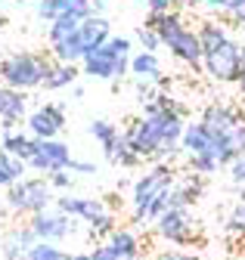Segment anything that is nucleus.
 Here are the masks:
<instances>
[{
  "mask_svg": "<svg viewBox=\"0 0 245 260\" xmlns=\"http://www.w3.org/2000/svg\"><path fill=\"white\" fill-rule=\"evenodd\" d=\"M90 137H94L103 149L106 146H112L118 137H121V130H118V124H112V121H106V118H97V121H90Z\"/></svg>",
  "mask_w": 245,
  "mask_h": 260,
  "instance_id": "nucleus-26",
  "label": "nucleus"
},
{
  "mask_svg": "<svg viewBox=\"0 0 245 260\" xmlns=\"http://www.w3.org/2000/svg\"><path fill=\"white\" fill-rule=\"evenodd\" d=\"M152 260H199V257L190 254V251H162V254H156Z\"/></svg>",
  "mask_w": 245,
  "mask_h": 260,
  "instance_id": "nucleus-35",
  "label": "nucleus"
},
{
  "mask_svg": "<svg viewBox=\"0 0 245 260\" xmlns=\"http://www.w3.org/2000/svg\"><path fill=\"white\" fill-rule=\"evenodd\" d=\"M183 127H187V106L177 103L165 90H159L143 106V115L131 118L121 134L128 137L131 149L143 161H174L177 155H183L180 149Z\"/></svg>",
  "mask_w": 245,
  "mask_h": 260,
  "instance_id": "nucleus-1",
  "label": "nucleus"
},
{
  "mask_svg": "<svg viewBox=\"0 0 245 260\" xmlns=\"http://www.w3.org/2000/svg\"><path fill=\"white\" fill-rule=\"evenodd\" d=\"M143 25H149V28L162 38V47H168V53H171L177 62L190 65L193 72L202 69V41H199V31L183 22L180 10L149 13V19H146Z\"/></svg>",
  "mask_w": 245,
  "mask_h": 260,
  "instance_id": "nucleus-5",
  "label": "nucleus"
},
{
  "mask_svg": "<svg viewBox=\"0 0 245 260\" xmlns=\"http://www.w3.org/2000/svg\"><path fill=\"white\" fill-rule=\"evenodd\" d=\"M196 31L202 41V75H208L214 84H236L242 75L245 44L230 31V22L205 19Z\"/></svg>",
  "mask_w": 245,
  "mask_h": 260,
  "instance_id": "nucleus-2",
  "label": "nucleus"
},
{
  "mask_svg": "<svg viewBox=\"0 0 245 260\" xmlns=\"http://www.w3.org/2000/svg\"><path fill=\"white\" fill-rule=\"evenodd\" d=\"M90 260H115V257H112V251L106 248V242H97V248L90 251Z\"/></svg>",
  "mask_w": 245,
  "mask_h": 260,
  "instance_id": "nucleus-37",
  "label": "nucleus"
},
{
  "mask_svg": "<svg viewBox=\"0 0 245 260\" xmlns=\"http://www.w3.org/2000/svg\"><path fill=\"white\" fill-rule=\"evenodd\" d=\"M28 118V93L0 84V130H13Z\"/></svg>",
  "mask_w": 245,
  "mask_h": 260,
  "instance_id": "nucleus-15",
  "label": "nucleus"
},
{
  "mask_svg": "<svg viewBox=\"0 0 245 260\" xmlns=\"http://www.w3.org/2000/svg\"><path fill=\"white\" fill-rule=\"evenodd\" d=\"M137 44H140V50H149V53H156V50H162V38L152 31L149 25H137Z\"/></svg>",
  "mask_w": 245,
  "mask_h": 260,
  "instance_id": "nucleus-31",
  "label": "nucleus"
},
{
  "mask_svg": "<svg viewBox=\"0 0 245 260\" xmlns=\"http://www.w3.org/2000/svg\"><path fill=\"white\" fill-rule=\"evenodd\" d=\"M25 130L35 140H59V134L66 130V109L56 103H44L32 109L25 118Z\"/></svg>",
  "mask_w": 245,
  "mask_h": 260,
  "instance_id": "nucleus-14",
  "label": "nucleus"
},
{
  "mask_svg": "<svg viewBox=\"0 0 245 260\" xmlns=\"http://www.w3.org/2000/svg\"><path fill=\"white\" fill-rule=\"evenodd\" d=\"M25 260H69V254L59 245H53V242H35L32 248H28Z\"/></svg>",
  "mask_w": 245,
  "mask_h": 260,
  "instance_id": "nucleus-27",
  "label": "nucleus"
},
{
  "mask_svg": "<svg viewBox=\"0 0 245 260\" xmlns=\"http://www.w3.org/2000/svg\"><path fill=\"white\" fill-rule=\"evenodd\" d=\"M81 78V65L75 62H59L53 59L50 62V69H47V78H44V90H72Z\"/></svg>",
  "mask_w": 245,
  "mask_h": 260,
  "instance_id": "nucleus-22",
  "label": "nucleus"
},
{
  "mask_svg": "<svg viewBox=\"0 0 245 260\" xmlns=\"http://www.w3.org/2000/svg\"><path fill=\"white\" fill-rule=\"evenodd\" d=\"M180 149H183V158H211V161H218V165L224 168L221 146H218L214 134H211L202 121H187L183 137H180Z\"/></svg>",
  "mask_w": 245,
  "mask_h": 260,
  "instance_id": "nucleus-13",
  "label": "nucleus"
},
{
  "mask_svg": "<svg viewBox=\"0 0 245 260\" xmlns=\"http://www.w3.org/2000/svg\"><path fill=\"white\" fill-rule=\"evenodd\" d=\"M227 233L236 239H245V199L239 205H233V211L227 217Z\"/></svg>",
  "mask_w": 245,
  "mask_h": 260,
  "instance_id": "nucleus-30",
  "label": "nucleus"
},
{
  "mask_svg": "<svg viewBox=\"0 0 245 260\" xmlns=\"http://www.w3.org/2000/svg\"><path fill=\"white\" fill-rule=\"evenodd\" d=\"M56 208L66 211V214H72L81 223H90L94 217H100V214L109 211L103 199H94V195H69V192L63 195V199H56Z\"/></svg>",
  "mask_w": 245,
  "mask_h": 260,
  "instance_id": "nucleus-18",
  "label": "nucleus"
},
{
  "mask_svg": "<svg viewBox=\"0 0 245 260\" xmlns=\"http://www.w3.org/2000/svg\"><path fill=\"white\" fill-rule=\"evenodd\" d=\"M109 38H112V22L106 16H87V19H81V25H78V31H75L72 38H66L63 44L50 47L47 53L53 59H59V62H75V65H81V59L87 53H94Z\"/></svg>",
  "mask_w": 245,
  "mask_h": 260,
  "instance_id": "nucleus-8",
  "label": "nucleus"
},
{
  "mask_svg": "<svg viewBox=\"0 0 245 260\" xmlns=\"http://www.w3.org/2000/svg\"><path fill=\"white\" fill-rule=\"evenodd\" d=\"M19 4H38V0H19Z\"/></svg>",
  "mask_w": 245,
  "mask_h": 260,
  "instance_id": "nucleus-44",
  "label": "nucleus"
},
{
  "mask_svg": "<svg viewBox=\"0 0 245 260\" xmlns=\"http://www.w3.org/2000/svg\"><path fill=\"white\" fill-rule=\"evenodd\" d=\"M69 171H72V174H84V177H87V174H97V165H94V161H81V158H75Z\"/></svg>",
  "mask_w": 245,
  "mask_h": 260,
  "instance_id": "nucleus-36",
  "label": "nucleus"
},
{
  "mask_svg": "<svg viewBox=\"0 0 245 260\" xmlns=\"http://www.w3.org/2000/svg\"><path fill=\"white\" fill-rule=\"evenodd\" d=\"M140 4H143V0H140Z\"/></svg>",
  "mask_w": 245,
  "mask_h": 260,
  "instance_id": "nucleus-45",
  "label": "nucleus"
},
{
  "mask_svg": "<svg viewBox=\"0 0 245 260\" xmlns=\"http://www.w3.org/2000/svg\"><path fill=\"white\" fill-rule=\"evenodd\" d=\"M106 248L112 251L115 260H140L143 254V242L134 230H125V226H115V230L109 233V239H103Z\"/></svg>",
  "mask_w": 245,
  "mask_h": 260,
  "instance_id": "nucleus-20",
  "label": "nucleus"
},
{
  "mask_svg": "<svg viewBox=\"0 0 245 260\" xmlns=\"http://www.w3.org/2000/svg\"><path fill=\"white\" fill-rule=\"evenodd\" d=\"M38 242V236L32 233V226L22 223V226H13V230L0 239V254H4V260H25L28 248H32Z\"/></svg>",
  "mask_w": 245,
  "mask_h": 260,
  "instance_id": "nucleus-21",
  "label": "nucleus"
},
{
  "mask_svg": "<svg viewBox=\"0 0 245 260\" xmlns=\"http://www.w3.org/2000/svg\"><path fill=\"white\" fill-rule=\"evenodd\" d=\"M38 19L53 22L59 16H72V19H87L94 16V0H38L35 4Z\"/></svg>",
  "mask_w": 245,
  "mask_h": 260,
  "instance_id": "nucleus-17",
  "label": "nucleus"
},
{
  "mask_svg": "<svg viewBox=\"0 0 245 260\" xmlns=\"http://www.w3.org/2000/svg\"><path fill=\"white\" fill-rule=\"evenodd\" d=\"M227 180H230V186L245 199V155H239V158H233L230 165H227Z\"/></svg>",
  "mask_w": 245,
  "mask_h": 260,
  "instance_id": "nucleus-29",
  "label": "nucleus"
},
{
  "mask_svg": "<svg viewBox=\"0 0 245 260\" xmlns=\"http://www.w3.org/2000/svg\"><path fill=\"white\" fill-rule=\"evenodd\" d=\"M202 4H205L208 10H214V13H221L224 19H230L233 13H239V10L245 7V0H202Z\"/></svg>",
  "mask_w": 245,
  "mask_h": 260,
  "instance_id": "nucleus-32",
  "label": "nucleus"
},
{
  "mask_svg": "<svg viewBox=\"0 0 245 260\" xmlns=\"http://www.w3.org/2000/svg\"><path fill=\"white\" fill-rule=\"evenodd\" d=\"M149 7V13H168V10H183L180 0H143Z\"/></svg>",
  "mask_w": 245,
  "mask_h": 260,
  "instance_id": "nucleus-33",
  "label": "nucleus"
},
{
  "mask_svg": "<svg viewBox=\"0 0 245 260\" xmlns=\"http://www.w3.org/2000/svg\"><path fill=\"white\" fill-rule=\"evenodd\" d=\"M103 155H106V161H109V165H115V168H140V155L131 149V143H128V137L125 134H121L112 146H106L103 149Z\"/></svg>",
  "mask_w": 245,
  "mask_h": 260,
  "instance_id": "nucleus-24",
  "label": "nucleus"
},
{
  "mask_svg": "<svg viewBox=\"0 0 245 260\" xmlns=\"http://www.w3.org/2000/svg\"><path fill=\"white\" fill-rule=\"evenodd\" d=\"M180 4H183V10H193V7H199V4H202V0H180Z\"/></svg>",
  "mask_w": 245,
  "mask_h": 260,
  "instance_id": "nucleus-42",
  "label": "nucleus"
},
{
  "mask_svg": "<svg viewBox=\"0 0 245 260\" xmlns=\"http://www.w3.org/2000/svg\"><path fill=\"white\" fill-rule=\"evenodd\" d=\"M224 22H230L233 28H239V31H242V35H245V7H242L239 13H233L230 19H224Z\"/></svg>",
  "mask_w": 245,
  "mask_h": 260,
  "instance_id": "nucleus-39",
  "label": "nucleus"
},
{
  "mask_svg": "<svg viewBox=\"0 0 245 260\" xmlns=\"http://www.w3.org/2000/svg\"><path fill=\"white\" fill-rule=\"evenodd\" d=\"M115 223H118V220H115V214H112V211H106V214H100V217H94V220L87 223V233L94 236L97 242H100V239H109V233L115 230Z\"/></svg>",
  "mask_w": 245,
  "mask_h": 260,
  "instance_id": "nucleus-28",
  "label": "nucleus"
},
{
  "mask_svg": "<svg viewBox=\"0 0 245 260\" xmlns=\"http://www.w3.org/2000/svg\"><path fill=\"white\" fill-rule=\"evenodd\" d=\"M72 161H75V158H72L69 143H63V140H38L35 155L28 158V168L38 171L41 177H50V174H56V171H69Z\"/></svg>",
  "mask_w": 245,
  "mask_h": 260,
  "instance_id": "nucleus-12",
  "label": "nucleus"
},
{
  "mask_svg": "<svg viewBox=\"0 0 245 260\" xmlns=\"http://www.w3.org/2000/svg\"><path fill=\"white\" fill-rule=\"evenodd\" d=\"M50 62H53L50 53H32V50L10 53V56L0 59V84L16 87V90H22V93L41 90Z\"/></svg>",
  "mask_w": 245,
  "mask_h": 260,
  "instance_id": "nucleus-7",
  "label": "nucleus"
},
{
  "mask_svg": "<svg viewBox=\"0 0 245 260\" xmlns=\"http://www.w3.org/2000/svg\"><path fill=\"white\" fill-rule=\"evenodd\" d=\"M128 75L134 81H143V84H156V87H165V72H162V62H159V53H149V50H140L131 56V69Z\"/></svg>",
  "mask_w": 245,
  "mask_h": 260,
  "instance_id": "nucleus-19",
  "label": "nucleus"
},
{
  "mask_svg": "<svg viewBox=\"0 0 245 260\" xmlns=\"http://www.w3.org/2000/svg\"><path fill=\"white\" fill-rule=\"evenodd\" d=\"M236 87H239V93L245 96V53H242V75H239V81H236Z\"/></svg>",
  "mask_w": 245,
  "mask_h": 260,
  "instance_id": "nucleus-40",
  "label": "nucleus"
},
{
  "mask_svg": "<svg viewBox=\"0 0 245 260\" xmlns=\"http://www.w3.org/2000/svg\"><path fill=\"white\" fill-rule=\"evenodd\" d=\"M152 230H156V236L162 242L187 248L199 239V220L190 214V208H168L165 214L152 220Z\"/></svg>",
  "mask_w": 245,
  "mask_h": 260,
  "instance_id": "nucleus-10",
  "label": "nucleus"
},
{
  "mask_svg": "<svg viewBox=\"0 0 245 260\" xmlns=\"http://www.w3.org/2000/svg\"><path fill=\"white\" fill-rule=\"evenodd\" d=\"M78 25H81V19H72V16H59V19L47 22V47H56L66 38H72L78 31Z\"/></svg>",
  "mask_w": 245,
  "mask_h": 260,
  "instance_id": "nucleus-25",
  "label": "nucleus"
},
{
  "mask_svg": "<svg viewBox=\"0 0 245 260\" xmlns=\"http://www.w3.org/2000/svg\"><path fill=\"white\" fill-rule=\"evenodd\" d=\"M78 223L81 220H75L66 211H59L56 205L41 211V214H35V217H28V226H32V233L38 236V242H53V245L72 239L75 230H78Z\"/></svg>",
  "mask_w": 245,
  "mask_h": 260,
  "instance_id": "nucleus-11",
  "label": "nucleus"
},
{
  "mask_svg": "<svg viewBox=\"0 0 245 260\" xmlns=\"http://www.w3.org/2000/svg\"><path fill=\"white\" fill-rule=\"evenodd\" d=\"M13 183H16V177L10 174V168L4 165V161H0V189H10Z\"/></svg>",
  "mask_w": 245,
  "mask_h": 260,
  "instance_id": "nucleus-38",
  "label": "nucleus"
},
{
  "mask_svg": "<svg viewBox=\"0 0 245 260\" xmlns=\"http://www.w3.org/2000/svg\"><path fill=\"white\" fill-rule=\"evenodd\" d=\"M174 180H177V171L171 161H156L131 183V223L134 226H146L165 211L162 199L174 186Z\"/></svg>",
  "mask_w": 245,
  "mask_h": 260,
  "instance_id": "nucleus-3",
  "label": "nucleus"
},
{
  "mask_svg": "<svg viewBox=\"0 0 245 260\" xmlns=\"http://www.w3.org/2000/svg\"><path fill=\"white\" fill-rule=\"evenodd\" d=\"M4 205H7V211L13 217H35V214L56 205L53 186H50L47 177H22L7 189Z\"/></svg>",
  "mask_w": 245,
  "mask_h": 260,
  "instance_id": "nucleus-9",
  "label": "nucleus"
},
{
  "mask_svg": "<svg viewBox=\"0 0 245 260\" xmlns=\"http://www.w3.org/2000/svg\"><path fill=\"white\" fill-rule=\"evenodd\" d=\"M69 260H90V251H78V254H72Z\"/></svg>",
  "mask_w": 245,
  "mask_h": 260,
  "instance_id": "nucleus-41",
  "label": "nucleus"
},
{
  "mask_svg": "<svg viewBox=\"0 0 245 260\" xmlns=\"http://www.w3.org/2000/svg\"><path fill=\"white\" fill-rule=\"evenodd\" d=\"M35 146H38V140L28 134V130L13 127V130H4V134H0V152H10V155H16L22 161H28L35 155Z\"/></svg>",
  "mask_w": 245,
  "mask_h": 260,
  "instance_id": "nucleus-23",
  "label": "nucleus"
},
{
  "mask_svg": "<svg viewBox=\"0 0 245 260\" xmlns=\"http://www.w3.org/2000/svg\"><path fill=\"white\" fill-rule=\"evenodd\" d=\"M202 189H205V177H199V174H187V177H177L174 180V186L168 189V195H165V211L168 208H193L196 202H199V195H202ZM162 211V214H165Z\"/></svg>",
  "mask_w": 245,
  "mask_h": 260,
  "instance_id": "nucleus-16",
  "label": "nucleus"
},
{
  "mask_svg": "<svg viewBox=\"0 0 245 260\" xmlns=\"http://www.w3.org/2000/svg\"><path fill=\"white\" fill-rule=\"evenodd\" d=\"M72 96H75V100H81V96H84V87H81V84H75V87H72Z\"/></svg>",
  "mask_w": 245,
  "mask_h": 260,
  "instance_id": "nucleus-43",
  "label": "nucleus"
},
{
  "mask_svg": "<svg viewBox=\"0 0 245 260\" xmlns=\"http://www.w3.org/2000/svg\"><path fill=\"white\" fill-rule=\"evenodd\" d=\"M47 180H50L53 189H72V183H75V180H72V171H56V174H50Z\"/></svg>",
  "mask_w": 245,
  "mask_h": 260,
  "instance_id": "nucleus-34",
  "label": "nucleus"
},
{
  "mask_svg": "<svg viewBox=\"0 0 245 260\" xmlns=\"http://www.w3.org/2000/svg\"><path fill=\"white\" fill-rule=\"evenodd\" d=\"M221 146V161L224 168L230 165L233 158L245 155V109L239 103H208L202 109V118H199Z\"/></svg>",
  "mask_w": 245,
  "mask_h": 260,
  "instance_id": "nucleus-4",
  "label": "nucleus"
},
{
  "mask_svg": "<svg viewBox=\"0 0 245 260\" xmlns=\"http://www.w3.org/2000/svg\"><path fill=\"white\" fill-rule=\"evenodd\" d=\"M134 56V41L125 35H112L106 44H100L94 53H87L81 59V75L94 81H121L131 69Z\"/></svg>",
  "mask_w": 245,
  "mask_h": 260,
  "instance_id": "nucleus-6",
  "label": "nucleus"
}]
</instances>
